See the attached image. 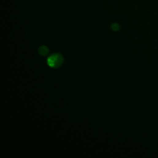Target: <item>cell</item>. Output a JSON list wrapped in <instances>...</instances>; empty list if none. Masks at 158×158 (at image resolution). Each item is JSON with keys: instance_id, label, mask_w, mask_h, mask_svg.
Returning a JSON list of instances; mask_svg holds the SVG:
<instances>
[{"instance_id": "1", "label": "cell", "mask_w": 158, "mask_h": 158, "mask_svg": "<svg viewBox=\"0 0 158 158\" xmlns=\"http://www.w3.org/2000/svg\"><path fill=\"white\" fill-rule=\"evenodd\" d=\"M64 62V58L61 54L56 53L52 54L47 60L48 65L52 68H58L60 67Z\"/></svg>"}, {"instance_id": "2", "label": "cell", "mask_w": 158, "mask_h": 158, "mask_svg": "<svg viewBox=\"0 0 158 158\" xmlns=\"http://www.w3.org/2000/svg\"><path fill=\"white\" fill-rule=\"evenodd\" d=\"M38 52L40 53V55H41V56H46L48 52H49V49L47 46H41L39 48H38Z\"/></svg>"}, {"instance_id": "3", "label": "cell", "mask_w": 158, "mask_h": 158, "mask_svg": "<svg viewBox=\"0 0 158 158\" xmlns=\"http://www.w3.org/2000/svg\"><path fill=\"white\" fill-rule=\"evenodd\" d=\"M111 29L113 31H118L120 29V25L117 23H114L111 25Z\"/></svg>"}]
</instances>
